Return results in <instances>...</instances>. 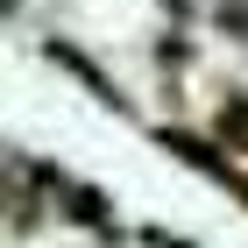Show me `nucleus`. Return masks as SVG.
Returning a JSON list of instances; mask_svg holds the SVG:
<instances>
[{
  "label": "nucleus",
  "instance_id": "f257e3e1",
  "mask_svg": "<svg viewBox=\"0 0 248 248\" xmlns=\"http://www.w3.org/2000/svg\"><path fill=\"white\" fill-rule=\"evenodd\" d=\"M163 149H170V156H185L191 170H206L213 185H227V191H241V199H248V177L234 170V163H220V156H206V142H191V135H163Z\"/></svg>",
  "mask_w": 248,
  "mask_h": 248
}]
</instances>
